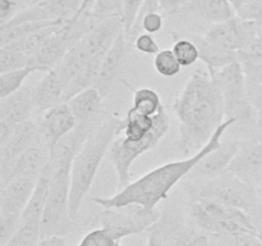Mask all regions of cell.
<instances>
[{
  "instance_id": "3",
  "label": "cell",
  "mask_w": 262,
  "mask_h": 246,
  "mask_svg": "<svg viewBox=\"0 0 262 246\" xmlns=\"http://www.w3.org/2000/svg\"><path fill=\"white\" fill-rule=\"evenodd\" d=\"M122 119L106 115L95 128L74 158L71 169V215L76 219L84 196L91 189L104 156L119 135Z\"/></svg>"
},
{
  "instance_id": "25",
  "label": "cell",
  "mask_w": 262,
  "mask_h": 246,
  "mask_svg": "<svg viewBox=\"0 0 262 246\" xmlns=\"http://www.w3.org/2000/svg\"><path fill=\"white\" fill-rule=\"evenodd\" d=\"M64 25V23H63ZM61 25H56V26H51V27L43 28V30L37 31V32H33L31 35L25 36V37L19 38V40H15L13 43L8 44L5 46H9V48L17 49V50L22 51L25 53L26 55H28L30 58L31 55H33L35 53H37L41 48L43 46V44L56 32L59 27Z\"/></svg>"
},
{
  "instance_id": "22",
  "label": "cell",
  "mask_w": 262,
  "mask_h": 246,
  "mask_svg": "<svg viewBox=\"0 0 262 246\" xmlns=\"http://www.w3.org/2000/svg\"><path fill=\"white\" fill-rule=\"evenodd\" d=\"M193 41L200 50V59L206 64L207 68L222 69L234 61H238V53L215 48L207 43L204 35H194Z\"/></svg>"
},
{
  "instance_id": "4",
  "label": "cell",
  "mask_w": 262,
  "mask_h": 246,
  "mask_svg": "<svg viewBox=\"0 0 262 246\" xmlns=\"http://www.w3.org/2000/svg\"><path fill=\"white\" fill-rule=\"evenodd\" d=\"M191 215L201 230L222 236H255L248 213L205 199H194Z\"/></svg>"
},
{
  "instance_id": "17",
  "label": "cell",
  "mask_w": 262,
  "mask_h": 246,
  "mask_svg": "<svg viewBox=\"0 0 262 246\" xmlns=\"http://www.w3.org/2000/svg\"><path fill=\"white\" fill-rule=\"evenodd\" d=\"M38 179L19 176L0 187V214H20L27 207Z\"/></svg>"
},
{
  "instance_id": "27",
  "label": "cell",
  "mask_w": 262,
  "mask_h": 246,
  "mask_svg": "<svg viewBox=\"0 0 262 246\" xmlns=\"http://www.w3.org/2000/svg\"><path fill=\"white\" fill-rule=\"evenodd\" d=\"M32 72H36V69L27 67V68L17 69V71L0 73V99L9 96L22 89L25 79Z\"/></svg>"
},
{
  "instance_id": "7",
  "label": "cell",
  "mask_w": 262,
  "mask_h": 246,
  "mask_svg": "<svg viewBox=\"0 0 262 246\" xmlns=\"http://www.w3.org/2000/svg\"><path fill=\"white\" fill-rule=\"evenodd\" d=\"M169 126H170V119H169L168 113L164 109L158 114L155 128L146 138L141 141H132L128 140L124 136L118 135L117 138L113 141L107 155L117 172V192L122 191L130 183L129 171L133 161L146 151L155 148L160 142L161 138L166 135Z\"/></svg>"
},
{
  "instance_id": "24",
  "label": "cell",
  "mask_w": 262,
  "mask_h": 246,
  "mask_svg": "<svg viewBox=\"0 0 262 246\" xmlns=\"http://www.w3.org/2000/svg\"><path fill=\"white\" fill-rule=\"evenodd\" d=\"M130 109L138 114L155 117L161 110H164V105L155 90L142 87V89H137L133 91L132 108Z\"/></svg>"
},
{
  "instance_id": "39",
  "label": "cell",
  "mask_w": 262,
  "mask_h": 246,
  "mask_svg": "<svg viewBox=\"0 0 262 246\" xmlns=\"http://www.w3.org/2000/svg\"><path fill=\"white\" fill-rule=\"evenodd\" d=\"M17 2L14 0H0V26L9 22L17 14Z\"/></svg>"
},
{
  "instance_id": "41",
  "label": "cell",
  "mask_w": 262,
  "mask_h": 246,
  "mask_svg": "<svg viewBox=\"0 0 262 246\" xmlns=\"http://www.w3.org/2000/svg\"><path fill=\"white\" fill-rule=\"evenodd\" d=\"M183 246H210L209 238L201 233H188Z\"/></svg>"
},
{
  "instance_id": "30",
  "label": "cell",
  "mask_w": 262,
  "mask_h": 246,
  "mask_svg": "<svg viewBox=\"0 0 262 246\" xmlns=\"http://www.w3.org/2000/svg\"><path fill=\"white\" fill-rule=\"evenodd\" d=\"M154 67L163 77H174L181 72V63L177 59L173 49H164L155 55Z\"/></svg>"
},
{
  "instance_id": "40",
  "label": "cell",
  "mask_w": 262,
  "mask_h": 246,
  "mask_svg": "<svg viewBox=\"0 0 262 246\" xmlns=\"http://www.w3.org/2000/svg\"><path fill=\"white\" fill-rule=\"evenodd\" d=\"M186 0H158L159 9L160 13H166V14H174L179 8L183 5Z\"/></svg>"
},
{
  "instance_id": "37",
  "label": "cell",
  "mask_w": 262,
  "mask_h": 246,
  "mask_svg": "<svg viewBox=\"0 0 262 246\" xmlns=\"http://www.w3.org/2000/svg\"><path fill=\"white\" fill-rule=\"evenodd\" d=\"M135 48L137 51L142 54H147V55H156L160 51V48H159L155 37L151 33L146 32L140 33L135 38Z\"/></svg>"
},
{
  "instance_id": "5",
  "label": "cell",
  "mask_w": 262,
  "mask_h": 246,
  "mask_svg": "<svg viewBox=\"0 0 262 246\" xmlns=\"http://www.w3.org/2000/svg\"><path fill=\"white\" fill-rule=\"evenodd\" d=\"M71 166H64L51 174L48 201L41 220V236L63 237L71 231Z\"/></svg>"
},
{
  "instance_id": "23",
  "label": "cell",
  "mask_w": 262,
  "mask_h": 246,
  "mask_svg": "<svg viewBox=\"0 0 262 246\" xmlns=\"http://www.w3.org/2000/svg\"><path fill=\"white\" fill-rule=\"evenodd\" d=\"M50 179L51 177L46 173H42V176L38 178L35 190H33L32 196H31L27 207L25 208L22 213V222L41 223L46 201H48Z\"/></svg>"
},
{
  "instance_id": "6",
  "label": "cell",
  "mask_w": 262,
  "mask_h": 246,
  "mask_svg": "<svg viewBox=\"0 0 262 246\" xmlns=\"http://www.w3.org/2000/svg\"><path fill=\"white\" fill-rule=\"evenodd\" d=\"M222 91L225 105V119H235L241 125L257 123V113L247 94V78L239 60L222 69L209 68Z\"/></svg>"
},
{
  "instance_id": "13",
  "label": "cell",
  "mask_w": 262,
  "mask_h": 246,
  "mask_svg": "<svg viewBox=\"0 0 262 246\" xmlns=\"http://www.w3.org/2000/svg\"><path fill=\"white\" fill-rule=\"evenodd\" d=\"M228 173L238 177L246 183L257 187L262 179V142L260 140L242 144L228 168Z\"/></svg>"
},
{
  "instance_id": "42",
  "label": "cell",
  "mask_w": 262,
  "mask_h": 246,
  "mask_svg": "<svg viewBox=\"0 0 262 246\" xmlns=\"http://www.w3.org/2000/svg\"><path fill=\"white\" fill-rule=\"evenodd\" d=\"M37 246H66V241L63 237H48L42 238Z\"/></svg>"
},
{
  "instance_id": "32",
  "label": "cell",
  "mask_w": 262,
  "mask_h": 246,
  "mask_svg": "<svg viewBox=\"0 0 262 246\" xmlns=\"http://www.w3.org/2000/svg\"><path fill=\"white\" fill-rule=\"evenodd\" d=\"M118 241L104 228H96L83 236L76 246H117Z\"/></svg>"
},
{
  "instance_id": "33",
  "label": "cell",
  "mask_w": 262,
  "mask_h": 246,
  "mask_svg": "<svg viewBox=\"0 0 262 246\" xmlns=\"http://www.w3.org/2000/svg\"><path fill=\"white\" fill-rule=\"evenodd\" d=\"M22 224L20 214H0V246L5 245Z\"/></svg>"
},
{
  "instance_id": "10",
  "label": "cell",
  "mask_w": 262,
  "mask_h": 246,
  "mask_svg": "<svg viewBox=\"0 0 262 246\" xmlns=\"http://www.w3.org/2000/svg\"><path fill=\"white\" fill-rule=\"evenodd\" d=\"M82 0H41L18 10L8 23L0 27H12L27 22H67L77 15Z\"/></svg>"
},
{
  "instance_id": "2",
  "label": "cell",
  "mask_w": 262,
  "mask_h": 246,
  "mask_svg": "<svg viewBox=\"0 0 262 246\" xmlns=\"http://www.w3.org/2000/svg\"><path fill=\"white\" fill-rule=\"evenodd\" d=\"M235 123H237L235 119H232V118L225 119L215 131L209 142L192 156L181 159V160L169 161V163L163 164V166L156 167V168L151 169L150 172L145 173L138 179L130 182L122 191L115 192L113 196L92 197L91 201L100 205L104 209L122 208L127 207V205L156 208V205L161 200L168 197L170 190L182 178H184V177L191 173L192 169L200 163L202 158H205L207 154L219 148L224 133Z\"/></svg>"
},
{
  "instance_id": "16",
  "label": "cell",
  "mask_w": 262,
  "mask_h": 246,
  "mask_svg": "<svg viewBox=\"0 0 262 246\" xmlns=\"http://www.w3.org/2000/svg\"><path fill=\"white\" fill-rule=\"evenodd\" d=\"M174 14L187 15L210 26L229 20L237 15L229 0H186Z\"/></svg>"
},
{
  "instance_id": "15",
  "label": "cell",
  "mask_w": 262,
  "mask_h": 246,
  "mask_svg": "<svg viewBox=\"0 0 262 246\" xmlns=\"http://www.w3.org/2000/svg\"><path fill=\"white\" fill-rule=\"evenodd\" d=\"M127 45L128 38L124 31L118 36L112 48L105 54L99 77H97L96 85H95V87L101 92L104 97L112 92L115 82L119 78V74L122 73L120 71L124 66L125 58H127Z\"/></svg>"
},
{
  "instance_id": "8",
  "label": "cell",
  "mask_w": 262,
  "mask_h": 246,
  "mask_svg": "<svg viewBox=\"0 0 262 246\" xmlns=\"http://www.w3.org/2000/svg\"><path fill=\"white\" fill-rule=\"evenodd\" d=\"M194 192V199L211 200L228 207L238 208L246 213L250 212L253 205L260 200L256 187L246 183L228 172L216 178L207 179L205 183L197 187Z\"/></svg>"
},
{
  "instance_id": "35",
  "label": "cell",
  "mask_w": 262,
  "mask_h": 246,
  "mask_svg": "<svg viewBox=\"0 0 262 246\" xmlns=\"http://www.w3.org/2000/svg\"><path fill=\"white\" fill-rule=\"evenodd\" d=\"M145 0H124V14H123V22H124L125 35H129L137 20L138 13L142 8Z\"/></svg>"
},
{
  "instance_id": "45",
  "label": "cell",
  "mask_w": 262,
  "mask_h": 246,
  "mask_svg": "<svg viewBox=\"0 0 262 246\" xmlns=\"http://www.w3.org/2000/svg\"><path fill=\"white\" fill-rule=\"evenodd\" d=\"M117 246H120V243H119V242H118V245H117Z\"/></svg>"
},
{
  "instance_id": "26",
  "label": "cell",
  "mask_w": 262,
  "mask_h": 246,
  "mask_svg": "<svg viewBox=\"0 0 262 246\" xmlns=\"http://www.w3.org/2000/svg\"><path fill=\"white\" fill-rule=\"evenodd\" d=\"M41 240V223L22 222L19 230L3 246H37Z\"/></svg>"
},
{
  "instance_id": "11",
  "label": "cell",
  "mask_w": 262,
  "mask_h": 246,
  "mask_svg": "<svg viewBox=\"0 0 262 246\" xmlns=\"http://www.w3.org/2000/svg\"><path fill=\"white\" fill-rule=\"evenodd\" d=\"M50 149L38 141L13 161H0V187L19 176L38 179L50 160Z\"/></svg>"
},
{
  "instance_id": "44",
  "label": "cell",
  "mask_w": 262,
  "mask_h": 246,
  "mask_svg": "<svg viewBox=\"0 0 262 246\" xmlns=\"http://www.w3.org/2000/svg\"><path fill=\"white\" fill-rule=\"evenodd\" d=\"M258 140H260V141H261V142H262V133H261V135H260V136H258Z\"/></svg>"
},
{
  "instance_id": "28",
  "label": "cell",
  "mask_w": 262,
  "mask_h": 246,
  "mask_svg": "<svg viewBox=\"0 0 262 246\" xmlns=\"http://www.w3.org/2000/svg\"><path fill=\"white\" fill-rule=\"evenodd\" d=\"M90 13L95 22L110 19V18H122L123 19L124 0H95V4Z\"/></svg>"
},
{
  "instance_id": "14",
  "label": "cell",
  "mask_w": 262,
  "mask_h": 246,
  "mask_svg": "<svg viewBox=\"0 0 262 246\" xmlns=\"http://www.w3.org/2000/svg\"><path fill=\"white\" fill-rule=\"evenodd\" d=\"M239 141H225L217 149L207 154L191 171L189 176L194 179H212L227 173L230 163L239 151Z\"/></svg>"
},
{
  "instance_id": "31",
  "label": "cell",
  "mask_w": 262,
  "mask_h": 246,
  "mask_svg": "<svg viewBox=\"0 0 262 246\" xmlns=\"http://www.w3.org/2000/svg\"><path fill=\"white\" fill-rule=\"evenodd\" d=\"M173 51L182 67H191L200 59V50L193 40L179 38L173 45Z\"/></svg>"
},
{
  "instance_id": "36",
  "label": "cell",
  "mask_w": 262,
  "mask_h": 246,
  "mask_svg": "<svg viewBox=\"0 0 262 246\" xmlns=\"http://www.w3.org/2000/svg\"><path fill=\"white\" fill-rule=\"evenodd\" d=\"M247 94L257 113V125L262 127V82L247 81Z\"/></svg>"
},
{
  "instance_id": "18",
  "label": "cell",
  "mask_w": 262,
  "mask_h": 246,
  "mask_svg": "<svg viewBox=\"0 0 262 246\" xmlns=\"http://www.w3.org/2000/svg\"><path fill=\"white\" fill-rule=\"evenodd\" d=\"M102 100L104 96L96 87H90L72 97L68 101V105L76 118L77 125L97 126L101 123L105 118L102 117L104 114Z\"/></svg>"
},
{
  "instance_id": "43",
  "label": "cell",
  "mask_w": 262,
  "mask_h": 246,
  "mask_svg": "<svg viewBox=\"0 0 262 246\" xmlns=\"http://www.w3.org/2000/svg\"><path fill=\"white\" fill-rule=\"evenodd\" d=\"M256 191H257L258 197H260V199L262 200V184H261V186H257V187H256Z\"/></svg>"
},
{
  "instance_id": "1",
  "label": "cell",
  "mask_w": 262,
  "mask_h": 246,
  "mask_svg": "<svg viewBox=\"0 0 262 246\" xmlns=\"http://www.w3.org/2000/svg\"><path fill=\"white\" fill-rule=\"evenodd\" d=\"M173 109L179 119L177 149L192 156L201 150L225 120V105L214 74L197 69L174 100Z\"/></svg>"
},
{
  "instance_id": "20",
  "label": "cell",
  "mask_w": 262,
  "mask_h": 246,
  "mask_svg": "<svg viewBox=\"0 0 262 246\" xmlns=\"http://www.w3.org/2000/svg\"><path fill=\"white\" fill-rule=\"evenodd\" d=\"M67 84L61 78L55 68L46 72L43 78L35 85L33 89V100L36 109L46 112L54 107L63 104L66 101Z\"/></svg>"
},
{
  "instance_id": "12",
  "label": "cell",
  "mask_w": 262,
  "mask_h": 246,
  "mask_svg": "<svg viewBox=\"0 0 262 246\" xmlns=\"http://www.w3.org/2000/svg\"><path fill=\"white\" fill-rule=\"evenodd\" d=\"M40 140L50 149L77 127V120L69 108L68 102L54 107L42 113L37 119Z\"/></svg>"
},
{
  "instance_id": "29",
  "label": "cell",
  "mask_w": 262,
  "mask_h": 246,
  "mask_svg": "<svg viewBox=\"0 0 262 246\" xmlns=\"http://www.w3.org/2000/svg\"><path fill=\"white\" fill-rule=\"evenodd\" d=\"M30 67V58L22 51L9 46H0V73Z\"/></svg>"
},
{
  "instance_id": "19",
  "label": "cell",
  "mask_w": 262,
  "mask_h": 246,
  "mask_svg": "<svg viewBox=\"0 0 262 246\" xmlns=\"http://www.w3.org/2000/svg\"><path fill=\"white\" fill-rule=\"evenodd\" d=\"M33 89L35 86H23L14 94L0 99V120L15 126L31 120V114L36 109Z\"/></svg>"
},
{
  "instance_id": "34",
  "label": "cell",
  "mask_w": 262,
  "mask_h": 246,
  "mask_svg": "<svg viewBox=\"0 0 262 246\" xmlns=\"http://www.w3.org/2000/svg\"><path fill=\"white\" fill-rule=\"evenodd\" d=\"M235 14L245 20L255 22L262 37V0H250L247 4L239 8Z\"/></svg>"
},
{
  "instance_id": "21",
  "label": "cell",
  "mask_w": 262,
  "mask_h": 246,
  "mask_svg": "<svg viewBox=\"0 0 262 246\" xmlns=\"http://www.w3.org/2000/svg\"><path fill=\"white\" fill-rule=\"evenodd\" d=\"M40 140L37 120H27L15 127L10 137L0 145V161H13Z\"/></svg>"
},
{
  "instance_id": "38",
  "label": "cell",
  "mask_w": 262,
  "mask_h": 246,
  "mask_svg": "<svg viewBox=\"0 0 262 246\" xmlns=\"http://www.w3.org/2000/svg\"><path fill=\"white\" fill-rule=\"evenodd\" d=\"M248 215H250L251 220H252L253 231H255V237L262 241V200L261 199L253 205L252 209L248 212Z\"/></svg>"
},
{
  "instance_id": "9",
  "label": "cell",
  "mask_w": 262,
  "mask_h": 246,
  "mask_svg": "<svg viewBox=\"0 0 262 246\" xmlns=\"http://www.w3.org/2000/svg\"><path fill=\"white\" fill-rule=\"evenodd\" d=\"M160 218L161 213L156 208L127 205L122 208L104 209L100 222L102 228L119 242V240L128 236L140 235L150 231Z\"/></svg>"
}]
</instances>
